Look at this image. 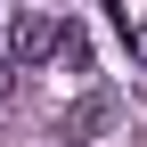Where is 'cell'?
<instances>
[{"mask_svg":"<svg viewBox=\"0 0 147 147\" xmlns=\"http://www.w3.org/2000/svg\"><path fill=\"white\" fill-rule=\"evenodd\" d=\"M106 123H115V98H106V90H90V98H74L65 115H57V139H65V147H82V139H98Z\"/></svg>","mask_w":147,"mask_h":147,"instance_id":"2","label":"cell"},{"mask_svg":"<svg viewBox=\"0 0 147 147\" xmlns=\"http://www.w3.org/2000/svg\"><path fill=\"white\" fill-rule=\"evenodd\" d=\"M0 90H8V74H0Z\"/></svg>","mask_w":147,"mask_h":147,"instance_id":"3","label":"cell"},{"mask_svg":"<svg viewBox=\"0 0 147 147\" xmlns=\"http://www.w3.org/2000/svg\"><path fill=\"white\" fill-rule=\"evenodd\" d=\"M57 41H65V25H57V16H16V25H8V57H16V65L57 57Z\"/></svg>","mask_w":147,"mask_h":147,"instance_id":"1","label":"cell"}]
</instances>
